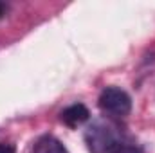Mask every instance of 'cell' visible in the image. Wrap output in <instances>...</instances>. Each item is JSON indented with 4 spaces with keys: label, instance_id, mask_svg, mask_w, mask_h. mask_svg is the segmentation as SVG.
Masks as SVG:
<instances>
[{
    "label": "cell",
    "instance_id": "6",
    "mask_svg": "<svg viewBox=\"0 0 155 153\" xmlns=\"http://www.w3.org/2000/svg\"><path fill=\"white\" fill-rule=\"evenodd\" d=\"M5 11H7V4H4V2H0V18L5 15Z\"/></svg>",
    "mask_w": 155,
    "mask_h": 153
},
{
    "label": "cell",
    "instance_id": "2",
    "mask_svg": "<svg viewBox=\"0 0 155 153\" xmlns=\"http://www.w3.org/2000/svg\"><path fill=\"white\" fill-rule=\"evenodd\" d=\"M97 106L108 119H121L132 112V97L119 86H105L99 94Z\"/></svg>",
    "mask_w": 155,
    "mask_h": 153
},
{
    "label": "cell",
    "instance_id": "5",
    "mask_svg": "<svg viewBox=\"0 0 155 153\" xmlns=\"http://www.w3.org/2000/svg\"><path fill=\"white\" fill-rule=\"evenodd\" d=\"M0 153H16L13 144H5V142H0Z\"/></svg>",
    "mask_w": 155,
    "mask_h": 153
},
{
    "label": "cell",
    "instance_id": "1",
    "mask_svg": "<svg viewBox=\"0 0 155 153\" xmlns=\"http://www.w3.org/2000/svg\"><path fill=\"white\" fill-rule=\"evenodd\" d=\"M90 153H144L143 148L112 119H96L85 130Z\"/></svg>",
    "mask_w": 155,
    "mask_h": 153
},
{
    "label": "cell",
    "instance_id": "3",
    "mask_svg": "<svg viewBox=\"0 0 155 153\" xmlns=\"http://www.w3.org/2000/svg\"><path fill=\"white\" fill-rule=\"evenodd\" d=\"M60 115H61V121H63L69 128H78V126H81L83 122H87V121L90 119L88 108H87L85 105H81V103H74V105L67 106Z\"/></svg>",
    "mask_w": 155,
    "mask_h": 153
},
{
    "label": "cell",
    "instance_id": "4",
    "mask_svg": "<svg viewBox=\"0 0 155 153\" xmlns=\"http://www.w3.org/2000/svg\"><path fill=\"white\" fill-rule=\"evenodd\" d=\"M31 153H69V150L61 144L60 139L47 133V135H41L35 141Z\"/></svg>",
    "mask_w": 155,
    "mask_h": 153
}]
</instances>
